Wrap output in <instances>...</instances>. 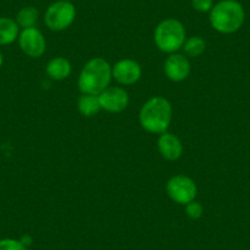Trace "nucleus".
<instances>
[{
	"label": "nucleus",
	"mask_w": 250,
	"mask_h": 250,
	"mask_svg": "<svg viewBox=\"0 0 250 250\" xmlns=\"http://www.w3.org/2000/svg\"><path fill=\"white\" fill-rule=\"evenodd\" d=\"M78 109L83 117L91 118L93 115H96L102 109L100 104V100H98V96L85 95V93H83L78 100Z\"/></svg>",
	"instance_id": "4468645a"
},
{
	"label": "nucleus",
	"mask_w": 250,
	"mask_h": 250,
	"mask_svg": "<svg viewBox=\"0 0 250 250\" xmlns=\"http://www.w3.org/2000/svg\"><path fill=\"white\" fill-rule=\"evenodd\" d=\"M185 212L187 216L191 220H199L204 213V208L199 201H191V203L185 205Z\"/></svg>",
	"instance_id": "f3484780"
},
{
	"label": "nucleus",
	"mask_w": 250,
	"mask_h": 250,
	"mask_svg": "<svg viewBox=\"0 0 250 250\" xmlns=\"http://www.w3.org/2000/svg\"><path fill=\"white\" fill-rule=\"evenodd\" d=\"M3 62H4V58H3V54H1V52H0V69H1V66H3Z\"/></svg>",
	"instance_id": "aec40b11"
},
{
	"label": "nucleus",
	"mask_w": 250,
	"mask_h": 250,
	"mask_svg": "<svg viewBox=\"0 0 250 250\" xmlns=\"http://www.w3.org/2000/svg\"><path fill=\"white\" fill-rule=\"evenodd\" d=\"M45 73L52 80L62 81L68 79L71 74V64L66 58L55 57L49 60L45 68Z\"/></svg>",
	"instance_id": "f8f14e48"
},
{
	"label": "nucleus",
	"mask_w": 250,
	"mask_h": 250,
	"mask_svg": "<svg viewBox=\"0 0 250 250\" xmlns=\"http://www.w3.org/2000/svg\"><path fill=\"white\" fill-rule=\"evenodd\" d=\"M153 40L161 52L173 54L183 48L187 40L184 25L177 19H165L156 26Z\"/></svg>",
	"instance_id": "20e7f679"
},
{
	"label": "nucleus",
	"mask_w": 250,
	"mask_h": 250,
	"mask_svg": "<svg viewBox=\"0 0 250 250\" xmlns=\"http://www.w3.org/2000/svg\"><path fill=\"white\" fill-rule=\"evenodd\" d=\"M112 66L105 59L92 58L83 65L79 75L78 86L81 93L98 96L112 81Z\"/></svg>",
	"instance_id": "f03ea898"
},
{
	"label": "nucleus",
	"mask_w": 250,
	"mask_h": 250,
	"mask_svg": "<svg viewBox=\"0 0 250 250\" xmlns=\"http://www.w3.org/2000/svg\"><path fill=\"white\" fill-rule=\"evenodd\" d=\"M76 19V8L68 0L50 4L44 13V23L49 30L59 32L70 27Z\"/></svg>",
	"instance_id": "39448f33"
},
{
	"label": "nucleus",
	"mask_w": 250,
	"mask_h": 250,
	"mask_svg": "<svg viewBox=\"0 0 250 250\" xmlns=\"http://www.w3.org/2000/svg\"><path fill=\"white\" fill-rule=\"evenodd\" d=\"M18 41L21 50L27 57L40 58L44 54L47 43H45L44 36L38 28H25L20 32Z\"/></svg>",
	"instance_id": "0eeeda50"
},
{
	"label": "nucleus",
	"mask_w": 250,
	"mask_h": 250,
	"mask_svg": "<svg viewBox=\"0 0 250 250\" xmlns=\"http://www.w3.org/2000/svg\"><path fill=\"white\" fill-rule=\"evenodd\" d=\"M166 191L170 200L179 205H187L195 200L198 187L190 177L184 174L173 175L166 185Z\"/></svg>",
	"instance_id": "423d86ee"
},
{
	"label": "nucleus",
	"mask_w": 250,
	"mask_h": 250,
	"mask_svg": "<svg viewBox=\"0 0 250 250\" xmlns=\"http://www.w3.org/2000/svg\"><path fill=\"white\" fill-rule=\"evenodd\" d=\"M38 16H40V14L35 6H25V8L19 10L15 21L18 22L19 27L25 30V28L35 27L38 21Z\"/></svg>",
	"instance_id": "2eb2a0df"
},
{
	"label": "nucleus",
	"mask_w": 250,
	"mask_h": 250,
	"mask_svg": "<svg viewBox=\"0 0 250 250\" xmlns=\"http://www.w3.org/2000/svg\"><path fill=\"white\" fill-rule=\"evenodd\" d=\"M101 108L108 113H120L129 104V95L119 86H108L98 95Z\"/></svg>",
	"instance_id": "6e6552de"
},
{
	"label": "nucleus",
	"mask_w": 250,
	"mask_h": 250,
	"mask_svg": "<svg viewBox=\"0 0 250 250\" xmlns=\"http://www.w3.org/2000/svg\"><path fill=\"white\" fill-rule=\"evenodd\" d=\"M141 75L140 64L133 59H122L112 66V78L120 85H134L140 80Z\"/></svg>",
	"instance_id": "1a4fd4ad"
},
{
	"label": "nucleus",
	"mask_w": 250,
	"mask_h": 250,
	"mask_svg": "<svg viewBox=\"0 0 250 250\" xmlns=\"http://www.w3.org/2000/svg\"><path fill=\"white\" fill-rule=\"evenodd\" d=\"M0 250H27L26 245L21 240L13 238H4L0 239Z\"/></svg>",
	"instance_id": "a211bd4d"
},
{
	"label": "nucleus",
	"mask_w": 250,
	"mask_h": 250,
	"mask_svg": "<svg viewBox=\"0 0 250 250\" xmlns=\"http://www.w3.org/2000/svg\"><path fill=\"white\" fill-rule=\"evenodd\" d=\"M158 151L168 161H177L183 155V144L177 135L172 133L161 134L157 141Z\"/></svg>",
	"instance_id": "9b49d317"
},
{
	"label": "nucleus",
	"mask_w": 250,
	"mask_h": 250,
	"mask_svg": "<svg viewBox=\"0 0 250 250\" xmlns=\"http://www.w3.org/2000/svg\"><path fill=\"white\" fill-rule=\"evenodd\" d=\"M206 49V42L204 38L200 36H193V37L185 40L184 45H183V50H184L185 55L191 58H198L205 52Z\"/></svg>",
	"instance_id": "dca6fc26"
},
{
	"label": "nucleus",
	"mask_w": 250,
	"mask_h": 250,
	"mask_svg": "<svg viewBox=\"0 0 250 250\" xmlns=\"http://www.w3.org/2000/svg\"><path fill=\"white\" fill-rule=\"evenodd\" d=\"M212 28L223 35H230L239 30L245 21V11L238 0H221L210 11Z\"/></svg>",
	"instance_id": "7ed1b4c3"
},
{
	"label": "nucleus",
	"mask_w": 250,
	"mask_h": 250,
	"mask_svg": "<svg viewBox=\"0 0 250 250\" xmlns=\"http://www.w3.org/2000/svg\"><path fill=\"white\" fill-rule=\"evenodd\" d=\"M163 70L170 81L180 83V81H184L190 74V62L183 54L173 53L166 59Z\"/></svg>",
	"instance_id": "9d476101"
},
{
	"label": "nucleus",
	"mask_w": 250,
	"mask_h": 250,
	"mask_svg": "<svg viewBox=\"0 0 250 250\" xmlns=\"http://www.w3.org/2000/svg\"><path fill=\"white\" fill-rule=\"evenodd\" d=\"M20 27L10 18H0V45H8L18 41Z\"/></svg>",
	"instance_id": "ddd939ff"
},
{
	"label": "nucleus",
	"mask_w": 250,
	"mask_h": 250,
	"mask_svg": "<svg viewBox=\"0 0 250 250\" xmlns=\"http://www.w3.org/2000/svg\"><path fill=\"white\" fill-rule=\"evenodd\" d=\"M173 117V108L169 101L155 96L144 103L139 113L140 124L151 134H163L167 131Z\"/></svg>",
	"instance_id": "f257e3e1"
},
{
	"label": "nucleus",
	"mask_w": 250,
	"mask_h": 250,
	"mask_svg": "<svg viewBox=\"0 0 250 250\" xmlns=\"http://www.w3.org/2000/svg\"><path fill=\"white\" fill-rule=\"evenodd\" d=\"M191 5L199 13H210L213 8V0H191Z\"/></svg>",
	"instance_id": "6ab92c4d"
}]
</instances>
